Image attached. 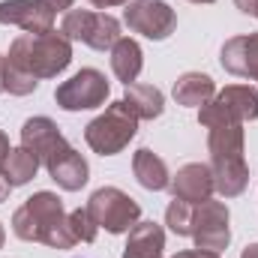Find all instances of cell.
Returning <instances> with one entry per match:
<instances>
[{
	"instance_id": "obj_1",
	"label": "cell",
	"mask_w": 258,
	"mask_h": 258,
	"mask_svg": "<svg viewBox=\"0 0 258 258\" xmlns=\"http://www.w3.org/2000/svg\"><path fill=\"white\" fill-rule=\"evenodd\" d=\"M12 231L27 243H45L51 249L75 246V234L69 228V213L54 192H33L12 216Z\"/></svg>"
},
{
	"instance_id": "obj_2",
	"label": "cell",
	"mask_w": 258,
	"mask_h": 258,
	"mask_svg": "<svg viewBox=\"0 0 258 258\" xmlns=\"http://www.w3.org/2000/svg\"><path fill=\"white\" fill-rule=\"evenodd\" d=\"M213 186L225 198H237L249 183V168L243 156V123L213 126L207 135Z\"/></svg>"
},
{
	"instance_id": "obj_3",
	"label": "cell",
	"mask_w": 258,
	"mask_h": 258,
	"mask_svg": "<svg viewBox=\"0 0 258 258\" xmlns=\"http://www.w3.org/2000/svg\"><path fill=\"white\" fill-rule=\"evenodd\" d=\"M6 60L15 69L33 75V78H54V75H60L66 66L72 63V45L57 30L39 33V36L21 33V36L12 39Z\"/></svg>"
},
{
	"instance_id": "obj_4",
	"label": "cell",
	"mask_w": 258,
	"mask_h": 258,
	"mask_svg": "<svg viewBox=\"0 0 258 258\" xmlns=\"http://www.w3.org/2000/svg\"><path fill=\"white\" fill-rule=\"evenodd\" d=\"M138 132V117L126 108L123 99L105 105V111L90 120L84 129V141L90 144V150H96L99 156H114L126 147Z\"/></svg>"
},
{
	"instance_id": "obj_5",
	"label": "cell",
	"mask_w": 258,
	"mask_h": 258,
	"mask_svg": "<svg viewBox=\"0 0 258 258\" xmlns=\"http://www.w3.org/2000/svg\"><path fill=\"white\" fill-rule=\"evenodd\" d=\"M246 120H258V90L249 84H231L198 108V123L207 129Z\"/></svg>"
},
{
	"instance_id": "obj_6",
	"label": "cell",
	"mask_w": 258,
	"mask_h": 258,
	"mask_svg": "<svg viewBox=\"0 0 258 258\" xmlns=\"http://www.w3.org/2000/svg\"><path fill=\"white\" fill-rule=\"evenodd\" d=\"M60 33L66 39L84 42L96 51H111L114 42L120 39V21L108 12H93V9H69L63 15Z\"/></svg>"
},
{
	"instance_id": "obj_7",
	"label": "cell",
	"mask_w": 258,
	"mask_h": 258,
	"mask_svg": "<svg viewBox=\"0 0 258 258\" xmlns=\"http://www.w3.org/2000/svg\"><path fill=\"white\" fill-rule=\"evenodd\" d=\"M87 213L93 216V222L99 228H105L108 234H123L129 231L138 219H141V207L138 201L126 195L117 186H102L90 195L87 201Z\"/></svg>"
},
{
	"instance_id": "obj_8",
	"label": "cell",
	"mask_w": 258,
	"mask_h": 258,
	"mask_svg": "<svg viewBox=\"0 0 258 258\" xmlns=\"http://www.w3.org/2000/svg\"><path fill=\"white\" fill-rule=\"evenodd\" d=\"M189 237L195 240V249L216 252V255L231 243V228H228V207H225V201L207 198V201L195 204Z\"/></svg>"
},
{
	"instance_id": "obj_9",
	"label": "cell",
	"mask_w": 258,
	"mask_h": 258,
	"mask_svg": "<svg viewBox=\"0 0 258 258\" xmlns=\"http://www.w3.org/2000/svg\"><path fill=\"white\" fill-rule=\"evenodd\" d=\"M108 93H111V87L99 69H81L54 90V102L63 111H87V108L105 105Z\"/></svg>"
},
{
	"instance_id": "obj_10",
	"label": "cell",
	"mask_w": 258,
	"mask_h": 258,
	"mask_svg": "<svg viewBox=\"0 0 258 258\" xmlns=\"http://www.w3.org/2000/svg\"><path fill=\"white\" fill-rule=\"evenodd\" d=\"M123 21L132 33H141L153 42L168 39L177 27V15L165 0H132L123 12Z\"/></svg>"
},
{
	"instance_id": "obj_11",
	"label": "cell",
	"mask_w": 258,
	"mask_h": 258,
	"mask_svg": "<svg viewBox=\"0 0 258 258\" xmlns=\"http://www.w3.org/2000/svg\"><path fill=\"white\" fill-rule=\"evenodd\" d=\"M21 147L30 150L39 159V165H51L60 153L69 150V141L51 117H30L21 126Z\"/></svg>"
},
{
	"instance_id": "obj_12",
	"label": "cell",
	"mask_w": 258,
	"mask_h": 258,
	"mask_svg": "<svg viewBox=\"0 0 258 258\" xmlns=\"http://www.w3.org/2000/svg\"><path fill=\"white\" fill-rule=\"evenodd\" d=\"M54 9L45 0H0V24H15L24 33H51L54 30Z\"/></svg>"
},
{
	"instance_id": "obj_13",
	"label": "cell",
	"mask_w": 258,
	"mask_h": 258,
	"mask_svg": "<svg viewBox=\"0 0 258 258\" xmlns=\"http://www.w3.org/2000/svg\"><path fill=\"white\" fill-rule=\"evenodd\" d=\"M219 63H222L225 72H231V75L258 81V33L231 36V39L222 45Z\"/></svg>"
},
{
	"instance_id": "obj_14",
	"label": "cell",
	"mask_w": 258,
	"mask_h": 258,
	"mask_svg": "<svg viewBox=\"0 0 258 258\" xmlns=\"http://www.w3.org/2000/svg\"><path fill=\"white\" fill-rule=\"evenodd\" d=\"M171 195L174 198H180V201H189V204H201V201H207L210 195H213V171H210V165H204V162H189V165H183L174 177H171Z\"/></svg>"
},
{
	"instance_id": "obj_15",
	"label": "cell",
	"mask_w": 258,
	"mask_h": 258,
	"mask_svg": "<svg viewBox=\"0 0 258 258\" xmlns=\"http://www.w3.org/2000/svg\"><path fill=\"white\" fill-rule=\"evenodd\" d=\"M165 249V231L156 222H135L129 228L123 258H162Z\"/></svg>"
},
{
	"instance_id": "obj_16",
	"label": "cell",
	"mask_w": 258,
	"mask_h": 258,
	"mask_svg": "<svg viewBox=\"0 0 258 258\" xmlns=\"http://www.w3.org/2000/svg\"><path fill=\"white\" fill-rule=\"evenodd\" d=\"M48 168V174H51V180L66 189V192H78L84 183H87V174H90V168H87V159L78 153V150H66L60 153L51 165H45Z\"/></svg>"
},
{
	"instance_id": "obj_17",
	"label": "cell",
	"mask_w": 258,
	"mask_h": 258,
	"mask_svg": "<svg viewBox=\"0 0 258 258\" xmlns=\"http://www.w3.org/2000/svg\"><path fill=\"white\" fill-rule=\"evenodd\" d=\"M132 171H135V180H138L144 189H150V192L168 189V183H171V174H168L165 159L156 156V153L147 150V147L135 150V156H132Z\"/></svg>"
},
{
	"instance_id": "obj_18",
	"label": "cell",
	"mask_w": 258,
	"mask_h": 258,
	"mask_svg": "<svg viewBox=\"0 0 258 258\" xmlns=\"http://www.w3.org/2000/svg\"><path fill=\"white\" fill-rule=\"evenodd\" d=\"M213 96H216V84H213V78L204 75V72H183V75L174 81V99H177V105L201 108V105H207Z\"/></svg>"
},
{
	"instance_id": "obj_19",
	"label": "cell",
	"mask_w": 258,
	"mask_h": 258,
	"mask_svg": "<svg viewBox=\"0 0 258 258\" xmlns=\"http://www.w3.org/2000/svg\"><path fill=\"white\" fill-rule=\"evenodd\" d=\"M123 102L138 120H153V117H159L165 111V96L153 84H126Z\"/></svg>"
},
{
	"instance_id": "obj_20",
	"label": "cell",
	"mask_w": 258,
	"mask_h": 258,
	"mask_svg": "<svg viewBox=\"0 0 258 258\" xmlns=\"http://www.w3.org/2000/svg\"><path fill=\"white\" fill-rule=\"evenodd\" d=\"M141 66H144V54H141V45L129 36H120L111 48V69L114 75L123 81V84H135V78L141 75Z\"/></svg>"
},
{
	"instance_id": "obj_21",
	"label": "cell",
	"mask_w": 258,
	"mask_h": 258,
	"mask_svg": "<svg viewBox=\"0 0 258 258\" xmlns=\"http://www.w3.org/2000/svg\"><path fill=\"white\" fill-rule=\"evenodd\" d=\"M0 171H3V177H6V183L15 189V186H24V183H30V180L36 177V171H39V159H36L30 150L15 147V150H9V156L3 159Z\"/></svg>"
},
{
	"instance_id": "obj_22",
	"label": "cell",
	"mask_w": 258,
	"mask_h": 258,
	"mask_svg": "<svg viewBox=\"0 0 258 258\" xmlns=\"http://www.w3.org/2000/svg\"><path fill=\"white\" fill-rule=\"evenodd\" d=\"M192 213H195V204L174 198V201L168 204V210H165V225H168L177 237H189V231H192Z\"/></svg>"
},
{
	"instance_id": "obj_23",
	"label": "cell",
	"mask_w": 258,
	"mask_h": 258,
	"mask_svg": "<svg viewBox=\"0 0 258 258\" xmlns=\"http://www.w3.org/2000/svg\"><path fill=\"white\" fill-rule=\"evenodd\" d=\"M69 228H72V234H75L78 243H93L96 231H99V225L93 222V216L87 213V207H78V210L69 213Z\"/></svg>"
},
{
	"instance_id": "obj_24",
	"label": "cell",
	"mask_w": 258,
	"mask_h": 258,
	"mask_svg": "<svg viewBox=\"0 0 258 258\" xmlns=\"http://www.w3.org/2000/svg\"><path fill=\"white\" fill-rule=\"evenodd\" d=\"M36 87H39V78H33V75L15 69V66L6 60V93H12V96H27V93H33Z\"/></svg>"
},
{
	"instance_id": "obj_25",
	"label": "cell",
	"mask_w": 258,
	"mask_h": 258,
	"mask_svg": "<svg viewBox=\"0 0 258 258\" xmlns=\"http://www.w3.org/2000/svg\"><path fill=\"white\" fill-rule=\"evenodd\" d=\"M234 6L243 12V15H255V9H258V0H234Z\"/></svg>"
},
{
	"instance_id": "obj_26",
	"label": "cell",
	"mask_w": 258,
	"mask_h": 258,
	"mask_svg": "<svg viewBox=\"0 0 258 258\" xmlns=\"http://www.w3.org/2000/svg\"><path fill=\"white\" fill-rule=\"evenodd\" d=\"M171 258H219L216 252H204V249H189V252H177Z\"/></svg>"
},
{
	"instance_id": "obj_27",
	"label": "cell",
	"mask_w": 258,
	"mask_h": 258,
	"mask_svg": "<svg viewBox=\"0 0 258 258\" xmlns=\"http://www.w3.org/2000/svg\"><path fill=\"white\" fill-rule=\"evenodd\" d=\"M45 3H48V6H51V9H54V12H69V9H72V6H75V0H45Z\"/></svg>"
},
{
	"instance_id": "obj_28",
	"label": "cell",
	"mask_w": 258,
	"mask_h": 258,
	"mask_svg": "<svg viewBox=\"0 0 258 258\" xmlns=\"http://www.w3.org/2000/svg\"><path fill=\"white\" fill-rule=\"evenodd\" d=\"M9 150H12V147H9V138H6V132L0 129V165H3V159L9 156Z\"/></svg>"
},
{
	"instance_id": "obj_29",
	"label": "cell",
	"mask_w": 258,
	"mask_h": 258,
	"mask_svg": "<svg viewBox=\"0 0 258 258\" xmlns=\"http://www.w3.org/2000/svg\"><path fill=\"white\" fill-rule=\"evenodd\" d=\"M87 3H93L96 9H108V6H120V3H129V0H87Z\"/></svg>"
},
{
	"instance_id": "obj_30",
	"label": "cell",
	"mask_w": 258,
	"mask_h": 258,
	"mask_svg": "<svg viewBox=\"0 0 258 258\" xmlns=\"http://www.w3.org/2000/svg\"><path fill=\"white\" fill-rule=\"evenodd\" d=\"M0 93H6V57L0 54Z\"/></svg>"
},
{
	"instance_id": "obj_31",
	"label": "cell",
	"mask_w": 258,
	"mask_h": 258,
	"mask_svg": "<svg viewBox=\"0 0 258 258\" xmlns=\"http://www.w3.org/2000/svg\"><path fill=\"white\" fill-rule=\"evenodd\" d=\"M9 189H12V186L6 183V177H3V171H0V201H6V198H9Z\"/></svg>"
},
{
	"instance_id": "obj_32",
	"label": "cell",
	"mask_w": 258,
	"mask_h": 258,
	"mask_svg": "<svg viewBox=\"0 0 258 258\" xmlns=\"http://www.w3.org/2000/svg\"><path fill=\"white\" fill-rule=\"evenodd\" d=\"M240 258H258V243H249V246L240 252Z\"/></svg>"
},
{
	"instance_id": "obj_33",
	"label": "cell",
	"mask_w": 258,
	"mask_h": 258,
	"mask_svg": "<svg viewBox=\"0 0 258 258\" xmlns=\"http://www.w3.org/2000/svg\"><path fill=\"white\" fill-rule=\"evenodd\" d=\"M3 240H6V234H3V225H0V249H3Z\"/></svg>"
},
{
	"instance_id": "obj_34",
	"label": "cell",
	"mask_w": 258,
	"mask_h": 258,
	"mask_svg": "<svg viewBox=\"0 0 258 258\" xmlns=\"http://www.w3.org/2000/svg\"><path fill=\"white\" fill-rule=\"evenodd\" d=\"M189 3H213V0H189Z\"/></svg>"
},
{
	"instance_id": "obj_35",
	"label": "cell",
	"mask_w": 258,
	"mask_h": 258,
	"mask_svg": "<svg viewBox=\"0 0 258 258\" xmlns=\"http://www.w3.org/2000/svg\"><path fill=\"white\" fill-rule=\"evenodd\" d=\"M255 18H258V9H255Z\"/></svg>"
}]
</instances>
